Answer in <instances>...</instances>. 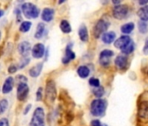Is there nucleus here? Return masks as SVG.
<instances>
[{
  "instance_id": "nucleus-33",
  "label": "nucleus",
  "mask_w": 148,
  "mask_h": 126,
  "mask_svg": "<svg viewBox=\"0 0 148 126\" xmlns=\"http://www.w3.org/2000/svg\"><path fill=\"white\" fill-rule=\"evenodd\" d=\"M0 126H9V121L6 118L0 119Z\"/></svg>"
},
{
  "instance_id": "nucleus-22",
  "label": "nucleus",
  "mask_w": 148,
  "mask_h": 126,
  "mask_svg": "<svg viewBox=\"0 0 148 126\" xmlns=\"http://www.w3.org/2000/svg\"><path fill=\"white\" fill-rule=\"evenodd\" d=\"M45 32V25L44 23H39V24H38L37 30H36V33H35L34 37L36 39H41L44 36Z\"/></svg>"
},
{
  "instance_id": "nucleus-21",
  "label": "nucleus",
  "mask_w": 148,
  "mask_h": 126,
  "mask_svg": "<svg viewBox=\"0 0 148 126\" xmlns=\"http://www.w3.org/2000/svg\"><path fill=\"white\" fill-rule=\"evenodd\" d=\"M77 73L79 75V77L85 79V78H86V77L89 76V75H90V69L86 66H80V67L78 68Z\"/></svg>"
},
{
  "instance_id": "nucleus-11",
  "label": "nucleus",
  "mask_w": 148,
  "mask_h": 126,
  "mask_svg": "<svg viewBox=\"0 0 148 126\" xmlns=\"http://www.w3.org/2000/svg\"><path fill=\"white\" fill-rule=\"evenodd\" d=\"M45 46L41 43H38L32 48V54L35 59H41L45 55Z\"/></svg>"
},
{
  "instance_id": "nucleus-3",
  "label": "nucleus",
  "mask_w": 148,
  "mask_h": 126,
  "mask_svg": "<svg viewBox=\"0 0 148 126\" xmlns=\"http://www.w3.org/2000/svg\"><path fill=\"white\" fill-rule=\"evenodd\" d=\"M21 8L23 14L27 19H36L39 15V9L32 3H24Z\"/></svg>"
},
{
  "instance_id": "nucleus-15",
  "label": "nucleus",
  "mask_w": 148,
  "mask_h": 126,
  "mask_svg": "<svg viewBox=\"0 0 148 126\" xmlns=\"http://www.w3.org/2000/svg\"><path fill=\"white\" fill-rule=\"evenodd\" d=\"M13 86H14V79L10 76V77H8L5 81V83H4L3 88H2L3 94H8V93H10L12 90Z\"/></svg>"
},
{
  "instance_id": "nucleus-8",
  "label": "nucleus",
  "mask_w": 148,
  "mask_h": 126,
  "mask_svg": "<svg viewBox=\"0 0 148 126\" xmlns=\"http://www.w3.org/2000/svg\"><path fill=\"white\" fill-rule=\"evenodd\" d=\"M113 52L112 50H103L100 54H99V63L100 65L103 67H107L110 64V61H111V58L113 56Z\"/></svg>"
},
{
  "instance_id": "nucleus-14",
  "label": "nucleus",
  "mask_w": 148,
  "mask_h": 126,
  "mask_svg": "<svg viewBox=\"0 0 148 126\" xmlns=\"http://www.w3.org/2000/svg\"><path fill=\"white\" fill-rule=\"evenodd\" d=\"M18 53L23 56V57H27L30 51L32 50L31 48V44L28 42V41H23L21 42L18 46Z\"/></svg>"
},
{
  "instance_id": "nucleus-17",
  "label": "nucleus",
  "mask_w": 148,
  "mask_h": 126,
  "mask_svg": "<svg viewBox=\"0 0 148 126\" xmlns=\"http://www.w3.org/2000/svg\"><path fill=\"white\" fill-rule=\"evenodd\" d=\"M43 67H44V63L43 62H39L38 64L34 67H32L30 71H29V74L33 78H36L38 76H39V75L41 74V71L43 69Z\"/></svg>"
},
{
  "instance_id": "nucleus-10",
  "label": "nucleus",
  "mask_w": 148,
  "mask_h": 126,
  "mask_svg": "<svg viewBox=\"0 0 148 126\" xmlns=\"http://www.w3.org/2000/svg\"><path fill=\"white\" fill-rule=\"evenodd\" d=\"M29 86L23 82L19 83L17 89V97L19 101H24L27 98V96L29 94Z\"/></svg>"
},
{
  "instance_id": "nucleus-37",
  "label": "nucleus",
  "mask_w": 148,
  "mask_h": 126,
  "mask_svg": "<svg viewBox=\"0 0 148 126\" xmlns=\"http://www.w3.org/2000/svg\"><path fill=\"white\" fill-rule=\"evenodd\" d=\"M138 4H139V5H141V6H145V5H147V4H148V1H139V2H138Z\"/></svg>"
},
{
  "instance_id": "nucleus-32",
  "label": "nucleus",
  "mask_w": 148,
  "mask_h": 126,
  "mask_svg": "<svg viewBox=\"0 0 148 126\" xmlns=\"http://www.w3.org/2000/svg\"><path fill=\"white\" fill-rule=\"evenodd\" d=\"M43 89L42 88H38V91H37V95H36V97H37V101H41L42 98H43Z\"/></svg>"
},
{
  "instance_id": "nucleus-36",
  "label": "nucleus",
  "mask_w": 148,
  "mask_h": 126,
  "mask_svg": "<svg viewBox=\"0 0 148 126\" xmlns=\"http://www.w3.org/2000/svg\"><path fill=\"white\" fill-rule=\"evenodd\" d=\"M31 108H32V104H29V105H27V107H26V109H25V114H27L28 113V111L31 109Z\"/></svg>"
},
{
  "instance_id": "nucleus-25",
  "label": "nucleus",
  "mask_w": 148,
  "mask_h": 126,
  "mask_svg": "<svg viewBox=\"0 0 148 126\" xmlns=\"http://www.w3.org/2000/svg\"><path fill=\"white\" fill-rule=\"evenodd\" d=\"M31 27H32V22H30V21H24V22L21 23L19 30L22 33H26V32H28L31 29Z\"/></svg>"
},
{
  "instance_id": "nucleus-16",
  "label": "nucleus",
  "mask_w": 148,
  "mask_h": 126,
  "mask_svg": "<svg viewBox=\"0 0 148 126\" xmlns=\"http://www.w3.org/2000/svg\"><path fill=\"white\" fill-rule=\"evenodd\" d=\"M54 17V10L51 8H45L41 14V18L45 22H51Z\"/></svg>"
},
{
  "instance_id": "nucleus-23",
  "label": "nucleus",
  "mask_w": 148,
  "mask_h": 126,
  "mask_svg": "<svg viewBox=\"0 0 148 126\" xmlns=\"http://www.w3.org/2000/svg\"><path fill=\"white\" fill-rule=\"evenodd\" d=\"M59 27H60V30L64 33H70L71 32V26L70 23L65 19L61 21V23L59 25Z\"/></svg>"
},
{
  "instance_id": "nucleus-38",
  "label": "nucleus",
  "mask_w": 148,
  "mask_h": 126,
  "mask_svg": "<svg viewBox=\"0 0 148 126\" xmlns=\"http://www.w3.org/2000/svg\"><path fill=\"white\" fill-rule=\"evenodd\" d=\"M144 52H145V53L148 54V46L147 45H145V46L144 47Z\"/></svg>"
},
{
  "instance_id": "nucleus-20",
  "label": "nucleus",
  "mask_w": 148,
  "mask_h": 126,
  "mask_svg": "<svg viewBox=\"0 0 148 126\" xmlns=\"http://www.w3.org/2000/svg\"><path fill=\"white\" fill-rule=\"evenodd\" d=\"M138 16L141 19V21L146 22L148 21V6H145L141 7L138 11Z\"/></svg>"
},
{
  "instance_id": "nucleus-34",
  "label": "nucleus",
  "mask_w": 148,
  "mask_h": 126,
  "mask_svg": "<svg viewBox=\"0 0 148 126\" xmlns=\"http://www.w3.org/2000/svg\"><path fill=\"white\" fill-rule=\"evenodd\" d=\"M17 67L15 66V65H11L10 67H9V69H8V72L10 73V74H13V73H15L16 71H17Z\"/></svg>"
},
{
  "instance_id": "nucleus-19",
  "label": "nucleus",
  "mask_w": 148,
  "mask_h": 126,
  "mask_svg": "<svg viewBox=\"0 0 148 126\" xmlns=\"http://www.w3.org/2000/svg\"><path fill=\"white\" fill-rule=\"evenodd\" d=\"M79 36L83 42H87L89 40V34L87 27L85 25H82L79 29Z\"/></svg>"
},
{
  "instance_id": "nucleus-2",
  "label": "nucleus",
  "mask_w": 148,
  "mask_h": 126,
  "mask_svg": "<svg viewBox=\"0 0 148 126\" xmlns=\"http://www.w3.org/2000/svg\"><path fill=\"white\" fill-rule=\"evenodd\" d=\"M107 108V102L105 99L98 98L91 103V113L94 116H102L106 113Z\"/></svg>"
},
{
  "instance_id": "nucleus-41",
  "label": "nucleus",
  "mask_w": 148,
  "mask_h": 126,
  "mask_svg": "<svg viewBox=\"0 0 148 126\" xmlns=\"http://www.w3.org/2000/svg\"><path fill=\"white\" fill-rule=\"evenodd\" d=\"M145 45H147V46H148V40L146 41V44H145Z\"/></svg>"
},
{
  "instance_id": "nucleus-12",
  "label": "nucleus",
  "mask_w": 148,
  "mask_h": 126,
  "mask_svg": "<svg viewBox=\"0 0 148 126\" xmlns=\"http://www.w3.org/2000/svg\"><path fill=\"white\" fill-rule=\"evenodd\" d=\"M115 66L119 70H125L128 66V58L125 55H119L115 59Z\"/></svg>"
},
{
  "instance_id": "nucleus-9",
  "label": "nucleus",
  "mask_w": 148,
  "mask_h": 126,
  "mask_svg": "<svg viewBox=\"0 0 148 126\" xmlns=\"http://www.w3.org/2000/svg\"><path fill=\"white\" fill-rule=\"evenodd\" d=\"M138 116L140 120L148 122V101H143L138 105Z\"/></svg>"
},
{
  "instance_id": "nucleus-6",
  "label": "nucleus",
  "mask_w": 148,
  "mask_h": 126,
  "mask_svg": "<svg viewBox=\"0 0 148 126\" xmlns=\"http://www.w3.org/2000/svg\"><path fill=\"white\" fill-rule=\"evenodd\" d=\"M45 111L43 108H37L32 115L30 126H45Z\"/></svg>"
},
{
  "instance_id": "nucleus-40",
  "label": "nucleus",
  "mask_w": 148,
  "mask_h": 126,
  "mask_svg": "<svg viewBox=\"0 0 148 126\" xmlns=\"http://www.w3.org/2000/svg\"><path fill=\"white\" fill-rule=\"evenodd\" d=\"M0 39H1V32H0Z\"/></svg>"
},
{
  "instance_id": "nucleus-26",
  "label": "nucleus",
  "mask_w": 148,
  "mask_h": 126,
  "mask_svg": "<svg viewBox=\"0 0 148 126\" xmlns=\"http://www.w3.org/2000/svg\"><path fill=\"white\" fill-rule=\"evenodd\" d=\"M92 93H93V95H94L96 97H98V98H101V97L105 95V89H104V88H103V87L99 86V87H98V88L93 89Z\"/></svg>"
},
{
  "instance_id": "nucleus-29",
  "label": "nucleus",
  "mask_w": 148,
  "mask_h": 126,
  "mask_svg": "<svg viewBox=\"0 0 148 126\" xmlns=\"http://www.w3.org/2000/svg\"><path fill=\"white\" fill-rule=\"evenodd\" d=\"M89 84H90L91 86L94 87V88H98V87L100 86V82H99V79L93 78V77H92V78H91V79L89 80Z\"/></svg>"
},
{
  "instance_id": "nucleus-35",
  "label": "nucleus",
  "mask_w": 148,
  "mask_h": 126,
  "mask_svg": "<svg viewBox=\"0 0 148 126\" xmlns=\"http://www.w3.org/2000/svg\"><path fill=\"white\" fill-rule=\"evenodd\" d=\"M15 13H16L17 19H18V22L21 21V18H20V14H21V12H20V11H19L18 9H16V11H15Z\"/></svg>"
},
{
  "instance_id": "nucleus-30",
  "label": "nucleus",
  "mask_w": 148,
  "mask_h": 126,
  "mask_svg": "<svg viewBox=\"0 0 148 126\" xmlns=\"http://www.w3.org/2000/svg\"><path fill=\"white\" fill-rule=\"evenodd\" d=\"M30 62V59L27 58V57H23V60L22 61L20 62V65H19V69H24L28 63Z\"/></svg>"
},
{
  "instance_id": "nucleus-31",
  "label": "nucleus",
  "mask_w": 148,
  "mask_h": 126,
  "mask_svg": "<svg viewBox=\"0 0 148 126\" xmlns=\"http://www.w3.org/2000/svg\"><path fill=\"white\" fill-rule=\"evenodd\" d=\"M91 125H92V126H107L106 124L102 123H101L99 120H98V119L92 120V121L91 122Z\"/></svg>"
},
{
  "instance_id": "nucleus-5",
  "label": "nucleus",
  "mask_w": 148,
  "mask_h": 126,
  "mask_svg": "<svg viewBox=\"0 0 148 126\" xmlns=\"http://www.w3.org/2000/svg\"><path fill=\"white\" fill-rule=\"evenodd\" d=\"M57 98V89L54 81L48 80L45 87V100L49 103H52Z\"/></svg>"
},
{
  "instance_id": "nucleus-28",
  "label": "nucleus",
  "mask_w": 148,
  "mask_h": 126,
  "mask_svg": "<svg viewBox=\"0 0 148 126\" xmlns=\"http://www.w3.org/2000/svg\"><path fill=\"white\" fill-rule=\"evenodd\" d=\"M138 30L141 33H145L148 31V26L146 22L144 21H139L138 23Z\"/></svg>"
},
{
  "instance_id": "nucleus-7",
  "label": "nucleus",
  "mask_w": 148,
  "mask_h": 126,
  "mask_svg": "<svg viewBox=\"0 0 148 126\" xmlns=\"http://www.w3.org/2000/svg\"><path fill=\"white\" fill-rule=\"evenodd\" d=\"M129 8L125 5H118L115 6L112 9L113 17L117 19H124L128 16Z\"/></svg>"
},
{
  "instance_id": "nucleus-18",
  "label": "nucleus",
  "mask_w": 148,
  "mask_h": 126,
  "mask_svg": "<svg viewBox=\"0 0 148 126\" xmlns=\"http://www.w3.org/2000/svg\"><path fill=\"white\" fill-rule=\"evenodd\" d=\"M115 38H116V33L114 32H107L101 36L102 41L106 44L112 43L115 40Z\"/></svg>"
},
{
  "instance_id": "nucleus-4",
  "label": "nucleus",
  "mask_w": 148,
  "mask_h": 126,
  "mask_svg": "<svg viewBox=\"0 0 148 126\" xmlns=\"http://www.w3.org/2000/svg\"><path fill=\"white\" fill-rule=\"evenodd\" d=\"M109 26H110V22H109L108 19H100L96 23V25L94 26V28H93V35H94V37L98 39L100 36H102L106 32V30L108 29Z\"/></svg>"
},
{
  "instance_id": "nucleus-1",
  "label": "nucleus",
  "mask_w": 148,
  "mask_h": 126,
  "mask_svg": "<svg viewBox=\"0 0 148 126\" xmlns=\"http://www.w3.org/2000/svg\"><path fill=\"white\" fill-rule=\"evenodd\" d=\"M114 46L121 50V52L125 54H130L134 51L135 44L133 40L127 35H123L119 37L115 42Z\"/></svg>"
},
{
  "instance_id": "nucleus-27",
  "label": "nucleus",
  "mask_w": 148,
  "mask_h": 126,
  "mask_svg": "<svg viewBox=\"0 0 148 126\" xmlns=\"http://www.w3.org/2000/svg\"><path fill=\"white\" fill-rule=\"evenodd\" d=\"M8 108V101L6 99H2L0 101V114H3Z\"/></svg>"
},
{
  "instance_id": "nucleus-24",
  "label": "nucleus",
  "mask_w": 148,
  "mask_h": 126,
  "mask_svg": "<svg viewBox=\"0 0 148 126\" xmlns=\"http://www.w3.org/2000/svg\"><path fill=\"white\" fill-rule=\"evenodd\" d=\"M135 28V25L133 24V23H126V24H125V25H123L122 26H121V32L123 33H125V34H129V33H131L132 31H133V29Z\"/></svg>"
},
{
  "instance_id": "nucleus-39",
  "label": "nucleus",
  "mask_w": 148,
  "mask_h": 126,
  "mask_svg": "<svg viewBox=\"0 0 148 126\" xmlns=\"http://www.w3.org/2000/svg\"><path fill=\"white\" fill-rule=\"evenodd\" d=\"M3 15H4V11L0 10V18H1V17H2Z\"/></svg>"
},
{
  "instance_id": "nucleus-13",
  "label": "nucleus",
  "mask_w": 148,
  "mask_h": 126,
  "mask_svg": "<svg viewBox=\"0 0 148 126\" xmlns=\"http://www.w3.org/2000/svg\"><path fill=\"white\" fill-rule=\"evenodd\" d=\"M71 45H68L65 48V52H64V55L62 59V63L63 64H68V63L75 59L76 54L73 53V51L71 50V48L70 47Z\"/></svg>"
}]
</instances>
